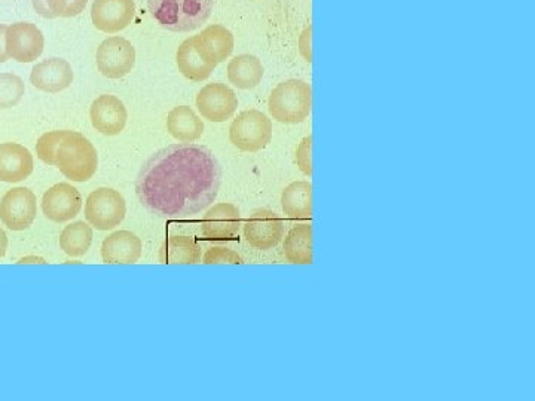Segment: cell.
<instances>
[{
    "mask_svg": "<svg viewBox=\"0 0 535 401\" xmlns=\"http://www.w3.org/2000/svg\"><path fill=\"white\" fill-rule=\"evenodd\" d=\"M220 183L222 170L213 153L185 143L161 149L143 164L136 194L152 213L183 219L213 204Z\"/></svg>",
    "mask_w": 535,
    "mask_h": 401,
    "instance_id": "cell-1",
    "label": "cell"
},
{
    "mask_svg": "<svg viewBox=\"0 0 535 401\" xmlns=\"http://www.w3.org/2000/svg\"><path fill=\"white\" fill-rule=\"evenodd\" d=\"M213 6L214 0H148L152 17L176 33L200 29L212 15Z\"/></svg>",
    "mask_w": 535,
    "mask_h": 401,
    "instance_id": "cell-2",
    "label": "cell"
},
{
    "mask_svg": "<svg viewBox=\"0 0 535 401\" xmlns=\"http://www.w3.org/2000/svg\"><path fill=\"white\" fill-rule=\"evenodd\" d=\"M269 115L280 124H301L313 110V90L302 79H287L269 94Z\"/></svg>",
    "mask_w": 535,
    "mask_h": 401,
    "instance_id": "cell-3",
    "label": "cell"
},
{
    "mask_svg": "<svg viewBox=\"0 0 535 401\" xmlns=\"http://www.w3.org/2000/svg\"><path fill=\"white\" fill-rule=\"evenodd\" d=\"M55 167L72 182H88L97 173L99 155L87 137L70 131L55 153Z\"/></svg>",
    "mask_w": 535,
    "mask_h": 401,
    "instance_id": "cell-4",
    "label": "cell"
},
{
    "mask_svg": "<svg viewBox=\"0 0 535 401\" xmlns=\"http://www.w3.org/2000/svg\"><path fill=\"white\" fill-rule=\"evenodd\" d=\"M272 139V122L261 110L241 112L229 128V142L243 152H259Z\"/></svg>",
    "mask_w": 535,
    "mask_h": 401,
    "instance_id": "cell-5",
    "label": "cell"
},
{
    "mask_svg": "<svg viewBox=\"0 0 535 401\" xmlns=\"http://www.w3.org/2000/svg\"><path fill=\"white\" fill-rule=\"evenodd\" d=\"M125 214L124 197L112 188L96 189L85 202V219L97 231H112L124 222Z\"/></svg>",
    "mask_w": 535,
    "mask_h": 401,
    "instance_id": "cell-6",
    "label": "cell"
},
{
    "mask_svg": "<svg viewBox=\"0 0 535 401\" xmlns=\"http://www.w3.org/2000/svg\"><path fill=\"white\" fill-rule=\"evenodd\" d=\"M97 67L107 79H122L136 66V50L127 39L113 36L97 48Z\"/></svg>",
    "mask_w": 535,
    "mask_h": 401,
    "instance_id": "cell-7",
    "label": "cell"
},
{
    "mask_svg": "<svg viewBox=\"0 0 535 401\" xmlns=\"http://www.w3.org/2000/svg\"><path fill=\"white\" fill-rule=\"evenodd\" d=\"M38 214L36 195L27 188H14L0 201V220L11 231H26Z\"/></svg>",
    "mask_w": 535,
    "mask_h": 401,
    "instance_id": "cell-8",
    "label": "cell"
},
{
    "mask_svg": "<svg viewBox=\"0 0 535 401\" xmlns=\"http://www.w3.org/2000/svg\"><path fill=\"white\" fill-rule=\"evenodd\" d=\"M244 238L255 249H275L284 238V223L275 211L258 208L250 214L243 228Z\"/></svg>",
    "mask_w": 535,
    "mask_h": 401,
    "instance_id": "cell-9",
    "label": "cell"
},
{
    "mask_svg": "<svg viewBox=\"0 0 535 401\" xmlns=\"http://www.w3.org/2000/svg\"><path fill=\"white\" fill-rule=\"evenodd\" d=\"M6 52L17 63H33L44 52L45 39L32 23H15L6 29Z\"/></svg>",
    "mask_w": 535,
    "mask_h": 401,
    "instance_id": "cell-10",
    "label": "cell"
},
{
    "mask_svg": "<svg viewBox=\"0 0 535 401\" xmlns=\"http://www.w3.org/2000/svg\"><path fill=\"white\" fill-rule=\"evenodd\" d=\"M238 97L232 88L222 82L206 85L197 96V109L210 122H225L237 112Z\"/></svg>",
    "mask_w": 535,
    "mask_h": 401,
    "instance_id": "cell-11",
    "label": "cell"
},
{
    "mask_svg": "<svg viewBox=\"0 0 535 401\" xmlns=\"http://www.w3.org/2000/svg\"><path fill=\"white\" fill-rule=\"evenodd\" d=\"M42 211L54 223H66L75 219L82 210V197L75 186L57 183L42 197Z\"/></svg>",
    "mask_w": 535,
    "mask_h": 401,
    "instance_id": "cell-12",
    "label": "cell"
},
{
    "mask_svg": "<svg viewBox=\"0 0 535 401\" xmlns=\"http://www.w3.org/2000/svg\"><path fill=\"white\" fill-rule=\"evenodd\" d=\"M134 15V0H94L91 6V20L100 32H122L133 23Z\"/></svg>",
    "mask_w": 535,
    "mask_h": 401,
    "instance_id": "cell-13",
    "label": "cell"
},
{
    "mask_svg": "<svg viewBox=\"0 0 535 401\" xmlns=\"http://www.w3.org/2000/svg\"><path fill=\"white\" fill-rule=\"evenodd\" d=\"M240 228V210L231 202L213 205L201 220V234L209 241L231 240L238 234Z\"/></svg>",
    "mask_w": 535,
    "mask_h": 401,
    "instance_id": "cell-14",
    "label": "cell"
},
{
    "mask_svg": "<svg viewBox=\"0 0 535 401\" xmlns=\"http://www.w3.org/2000/svg\"><path fill=\"white\" fill-rule=\"evenodd\" d=\"M90 119L91 125L103 136H118L127 125V107L118 97L103 94L91 104Z\"/></svg>",
    "mask_w": 535,
    "mask_h": 401,
    "instance_id": "cell-15",
    "label": "cell"
},
{
    "mask_svg": "<svg viewBox=\"0 0 535 401\" xmlns=\"http://www.w3.org/2000/svg\"><path fill=\"white\" fill-rule=\"evenodd\" d=\"M75 75L69 61L63 58H48L33 67L30 82L36 90L57 94L72 85Z\"/></svg>",
    "mask_w": 535,
    "mask_h": 401,
    "instance_id": "cell-16",
    "label": "cell"
},
{
    "mask_svg": "<svg viewBox=\"0 0 535 401\" xmlns=\"http://www.w3.org/2000/svg\"><path fill=\"white\" fill-rule=\"evenodd\" d=\"M194 47L206 63L217 66L231 57L234 51V35L226 27L212 24L200 35L194 36Z\"/></svg>",
    "mask_w": 535,
    "mask_h": 401,
    "instance_id": "cell-17",
    "label": "cell"
},
{
    "mask_svg": "<svg viewBox=\"0 0 535 401\" xmlns=\"http://www.w3.org/2000/svg\"><path fill=\"white\" fill-rule=\"evenodd\" d=\"M102 259L110 265H134L143 253V243L130 231H118L110 234L102 243Z\"/></svg>",
    "mask_w": 535,
    "mask_h": 401,
    "instance_id": "cell-18",
    "label": "cell"
},
{
    "mask_svg": "<svg viewBox=\"0 0 535 401\" xmlns=\"http://www.w3.org/2000/svg\"><path fill=\"white\" fill-rule=\"evenodd\" d=\"M35 159L32 153L18 143L0 145V182L18 183L33 173Z\"/></svg>",
    "mask_w": 535,
    "mask_h": 401,
    "instance_id": "cell-19",
    "label": "cell"
},
{
    "mask_svg": "<svg viewBox=\"0 0 535 401\" xmlns=\"http://www.w3.org/2000/svg\"><path fill=\"white\" fill-rule=\"evenodd\" d=\"M167 131L180 143H194L204 134V122L189 106H177L167 116Z\"/></svg>",
    "mask_w": 535,
    "mask_h": 401,
    "instance_id": "cell-20",
    "label": "cell"
},
{
    "mask_svg": "<svg viewBox=\"0 0 535 401\" xmlns=\"http://www.w3.org/2000/svg\"><path fill=\"white\" fill-rule=\"evenodd\" d=\"M158 260L164 265H197L203 260V250L194 238L174 235L160 247Z\"/></svg>",
    "mask_w": 535,
    "mask_h": 401,
    "instance_id": "cell-21",
    "label": "cell"
},
{
    "mask_svg": "<svg viewBox=\"0 0 535 401\" xmlns=\"http://www.w3.org/2000/svg\"><path fill=\"white\" fill-rule=\"evenodd\" d=\"M264 66L256 55L243 54L232 58L228 64V81L238 90H253L264 79Z\"/></svg>",
    "mask_w": 535,
    "mask_h": 401,
    "instance_id": "cell-22",
    "label": "cell"
},
{
    "mask_svg": "<svg viewBox=\"0 0 535 401\" xmlns=\"http://www.w3.org/2000/svg\"><path fill=\"white\" fill-rule=\"evenodd\" d=\"M284 259L293 265H311L313 254V225H298L290 229L283 243Z\"/></svg>",
    "mask_w": 535,
    "mask_h": 401,
    "instance_id": "cell-23",
    "label": "cell"
},
{
    "mask_svg": "<svg viewBox=\"0 0 535 401\" xmlns=\"http://www.w3.org/2000/svg\"><path fill=\"white\" fill-rule=\"evenodd\" d=\"M281 208L292 219L305 220L313 217V185L310 182H293L281 194Z\"/></svg>",
    "mask_w": 535,
    "mask_h": 401,
    "instance_id": "cell-24",
    "label": "cell"
},
{
    "mask_svg": "<svg viewBox=\"0 0 535 401\" xmlns=\"http://www.w3.org/2000/svg\"><path fill=\"white\" fill-rule=\"evenodd\" d=\"M176 64L179 72L192 82H203L209 79L216 69L213 64L206 63L198 55L194 47V38L186 39L176 52Z\"/></svg>",
    "mask_w": 535,
    "mask_h": 401,
    "instance_id": "cell-25",
    "label": "cell"
},
{
    "mask_svg": "<svg viewBox=\"0 0 535 401\" xmlns=\"http://www.w3.org/2000/svg\"><path fill=\"white\" fill-rule=\"evenodd\" d=\"M93 238V226L90 223H70L60 234V249L67 256L81 257L90 250Z\"/></svg>",
    "mask_w": 535,
    "mask_h": 401,
    "instance_id": "cell-26",
    "label": "cell"
},
{
    "mask_svg": "<svg viewBox=\"0 0 535 401\" xmlns=\"http://www.w3.org/2000/svg\"><path fill=\"white\" fill-rule=\"evenodd\" d=\"M33 8L41 17L73 18L84 12L88 0H32Z\"/></svg>",
    "mask_w": 535,
    "mask_h": 401,
    "instance_id": "cell-27",
    "label": "cell"
},
{
    "mask_svg": "<svg viewBox=\"0 0 535 401\" xmlns=\"http://www.w3.org/2000/svg\"><path fill=\"white\" fill-rule=\"evenodd\" d=\"M26 87L14 73H0V109H11L23 100Z\"/></svg>",
    "mask_w": 535,
    "mask_h": 401,
    "instance_id": "cell-28",
    "label": "cell"
},
{
    "mask_svg": "<svg viewBox=\"0 0 535 401\" xmlns=\"http://www.w3.org/2000/svg\"><path fill=\"white\" fill-rule=\"evenodd\" d=\"M70 130H58L45 133L41 139L36 143V155L42 162L48 165H55V153H57L58 146L66 139Z\"/></svg>",
    "mask_w": 535,
    "mask_h": 401,
    "instance_id": "cell-29",
    "label": "cell"
},
{
    "mask_svg": "<svg viewBox=\"0 0 535 401\" xmlns=\"http://www.w3.org/2000/svg\"><path fill=\"white\" fill-rule=\"evenodd\" d=\"M201 262L204 265H220V263L240 265V263H244V260L235 250L228 249V247L214 246L206 250Z\"/></svg>",
    "mask_w": 535,
    "mask_h": 401,
    "instance_id": "cell-30",
    "label": "cell"
},
{
    "mask_svg": "<svg viewBox=\"0 0 535 401\" xmlns=\"http://www.w3.org/2000/svg\"><path fill=\"white\" fill-rule=\"evenodd\" d=\"M311 153H313V136H308L302 140L301 145L296 149L295 155L296 165L308 177L313 176V158H311Z\"/></svg>",
    "mask_w": 535,
    "mask_h": 401,
    "instance_id": "cell-31",
    "label": "cell"
},
{
    "mask_svg": "<svg viewBox=\"0 0 535 401\" xmlns=\"http://www.w3.org/2000/svg\"><path fill=\"white\" fill-rule=\"evenodd\" d=\"M313 26H307L298 39V48L307 63H313Z\"/></svg>",
    "mask_w": 535,
    "mask_h": 401,
    "instance_id": "cell-32",
    "label": "cell"
},
{
    "mask_svg": "<svg viewBox=\"0 0 535 401\" xmlns=\"http://www.w3.org/2000/svg\"><path fill=\"white\" fill-rule=\"evenodd\" d=\"M6 29H8V26H5V24H0V63H6V61L9 60L8 52H6L5 42Z\"/></svg>",
    "mask_w": 535,
    "mask_h": 401,
    "instance_id": "cell-33",
    "label": "cell"
},
{
    "mask_svg": "<svg viewBox=\"0 0 535 401\" xmlns=\"http://www.w3.org/2000/svg\"><path fill=\"white\" fill-rule=\"evenodd\" d=\"M6 249H8V237H6L5 231L0 228V259L5 257Z\"/></svg>",
    "mask_w": 535,
    "mask_h": 401,
    "instance_id": "cell-34",
    "label": "cell"
}]
</instances>
